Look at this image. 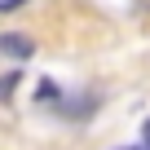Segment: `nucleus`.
Wrapping results in <instances>:
<instances>
[{"mask_svg": "<svg viewBox=\"0 0 150 150\" xmlns=\"http://www.w3.org/2000/svg\"><path fill=\"white\" fill-rule=\"evenodd\" d=\"M0 53H9L13 62H27V57L35 53V40L22 35V31H5V35H0Z\"/></svg>", "mask_w": 150, "mask_h": 150, "instance_id": "f257e3e1", "label": "nucleus"}, {"mask_svg": "<svg viewBox=\"0 0 150 150\" xmlns=\"http://www.w3.org/2000/svg\"><path fill=\"white\" fill-rule=\"evenodd\" d=\"M93 110H97V93H84V97L66 102V115H75V119H84V115H93Z\"/></svg>", "mask_w": 150, "mask_h": 150, "instance_id": "f03ea898", "label": "nucleus"}, {"mask_svg": "<svg viewBox=\"0 0 150 150\" xmlns=\"http://www.w3.org/2000/svg\"><path fill=\"white\" fill-rule=\"evenodd\" d=\"M18 84H22V75H18V71H9V75H0V102H9Z\"/></svg>", "mask_w": 150, "mask_h": 150, "instance_id": "7ed1b4c3", "label": "nucleus"}, {"mask_svg": "<svg viewBox=\"0 0 150 150\" xmlns=\"http://www.w3.org/2000/svg\"><path fill=\"white\" fill-rule=\"evenodd\" d=\"M57 97H62V93H57L53 80H40V84H35V102H57Z\"/></svg>", "mask_w": 150, "mask_h": 150, "instance_id": "20e7f679", "label": "nucleus"}, {"mask_svg": "<svg viewBox=\"0 0 150 150\" xmlns=\"http://www.w3.org/2000/svg\"><path fill=\"white\" fill-rule=\"evenodd\" d=\"M18 5H27V0H0V13H13Z\"/></svg>", "mask_w": 150, "mask_h": 150, "instance_id": "39448f33", "label": "nucleus"}, {"mask_svg": "<svg viewBox=\"0 0 150 150\" xmlns=\"http://www.w3.org/2000/svg\"><path fill=\"white\" fill-rule=\"evenodd\" d=\"M141 146H146V150H150V119H146V124H141Z\"/></svg>", "mask_w": 150, "mask_h": 150, "instance_id": "423d86ee", "label": "nucleus"}, {"mask_svg": "<svg viewBox=\"0 0 150 150\" xmlns=\"http://www.w3.org/2000/svg\"><path fill=\"white\" fill-rule=\"evenodd\" d=\"M124 150H146V146H124Z\"/></svg>", "mask_w": 150, "mask_h": 150, "instance_id": "0eeeda50", "label": "nucleus"}]
</instances>
